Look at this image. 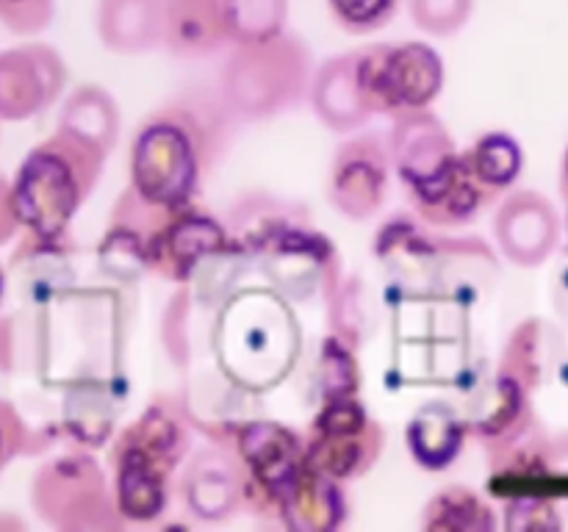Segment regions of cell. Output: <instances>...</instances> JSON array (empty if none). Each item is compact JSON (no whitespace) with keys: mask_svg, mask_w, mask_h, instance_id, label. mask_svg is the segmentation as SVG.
<instances>
[{"mask_svg":"<svg viewBox=\"0 0 568 532\" xmlns=\"http://www.w3.org/2000/svg\"><path fill=\"white\" fill-rule=\"evenodd\" d=\"M566 177H568V158H566Z\"/></svg>","mask_w":568,"mask_h":532,"instance_id":"obj_23","label":"cell"},{"mask_svg":"<svg viewBox=\"0 0 568 532\" xmlns=\"http://www.w3.org/2000/svg\"><path fill=\"white\" fill-rule=\"evenodd\" d=\"M53 0H0V22L14 33H37L48 28Z\"/></svg>","mask_w":568,"mask_h":532,"instance_id":"obj_21","label":"cell"},{"mask_svg":"<svg viewBox=\"0 0 568 532\" xmlns=\"http://www.w3.org/2000/svg\"><path fill=\"white\" fill-rule=\"evenodd\" d=\"M64 64L42 44L0 55V116L22 120L42 111L59 94Z\"/></svg>","mask_w":568,"mask_h":532,"instance_id":"obj_9","label":"cell"},{"mask_svg":"<svg viewBox=\"0 0 568 532\" xmlns=\"http://www.w3.org/2000/svg\"><path fill=\"white\" fill-rule=\"evenodd\" d=\"M381 144L358 139L338 153L333 166V200L338 208L355 219H366L386 192V158Z\"/></svg>","mask_w":568,"mask_h":532,"instance_id":"obj_10","label":"cell"},{"mask_svg":"<svg viewBox=\"0 0 568 532\" xmlns=\"http://www.w3.org/2000/svg\"><path fill=\"white\" fill-rule=\"evenodd\" d=\"M408 438L419 463H425L427 469H444L458 454L460 441H464V427L449 408L427 405L425 410L416 413Z\"/></svg>","mask_w":568,"mask_h":532,"instance_id":"obj_15","label":"cell"},{"mask_svg":"<svg viewBox=\"0 0 568 532\" xmlns=\"http://www.w3.org/2000/svg\"><path fill=\"white\" fill-rule=\"evenodd\" d=\"M100 164L103 147L98 142L61 127L22 161L9 194L14 219L44 242L55 238L98 183Z\"/></svg>","mask_w":568,"mask_h":532,"instance_id":"obj_1","label":"cell"},{"mask_svg":"<svg viewBox=\"0 0 568 532\" xmlns=\"http://www.w3.org/2000/svg\"><path fill=\"white\" fill-rule=\"evenodd\" d=\"M305 50L294 39H266V42L239 44V53L227 64V89L250 114H270L288 103L292 89L303 83Z\"/></svg>","mask_w":568,"mask_h":532,"instance_id":"obj_6","label":"cell"},{"mask_svg":"<svg viewBox=\"0 0 568 532\" xmlns=\"http://www.w3.org/2000/svg\"><path fill=\"white\" fill-rule=\"evenodd\" d=\"M355 83L369 114L405 116L442 92L444 61L430 44H377L355 53Z\"/></svg>","mask_w":568,"mask_h":532,"instance_id":"obj_2","label":"cell"},{"mask_svg":"<svg viewBox=\"0 0 568 532\" xmlns=\"http://www.w3.org/2000/svg\"><path fill=\"white\" fill-rule=\"evenodd\" d=\"M239 452H242V463L250 471L247 491L258 488L266 497V508L277 504L283 510V502L308 466L305 447H300L297 436L283 430L281 424L261 421V424L247 427L242 432Z\"/></svg>","mask_w":568,"mask_h":532,"instance_id":"obj_8","label":"cell"},{"mask_svg":"<svg viewBox=\"0 0 568 532\" xmlns=\"http://www.w3.org/2000/svg\"><path fill=\"white\" fill-rule=\"evenodd\" d=\"M181 427L161 410H148L116 449L120 510L131 519H155L164 510L166 471L181 458Z\"/></svg>","mask_w":568,"mask_h":532,"instance_id":"obj_3","label":"cell"},{"mask_svg":"<svg viewBox=\"0 0 568 532\" xmlns=\"http://www.w3.org/2000/svg\"><path fill=\"white\" fill-rule=\"evenodd\" d=\"M342 510L344 504L336 482L305 466L297 485L283 502V521H288L294 530H333L342 519Z\"/></svg>","mask_w":568,"mask_h":532,"instance_id":"obj_14","label":"cell"},{"mask_svg":"<svg viewBox=\"0 0 568 532\" xmlns=\"http://www.w3.org/2000/svg\"><path fill=\"white\" fill-rule=\"evenodd\" d=\"M222 247V231L203 216H186L161 225L144 244V255L170 277L192 275L200 258Z\"/></svg>","mask_w":568,"mask_h":532,"instance_id":"obj_12","label":"cell"},{"mask_svg":"<svg viewBox=\"0 0 568 532\" xmlns=\"http://www.w3.org/2000/svg\"><path fill=\"white\" fill-rule=\"evenodd\" d=\"M233 42L253 44L281 37L286 22V0H227Z\"/></svg>","mask_w":568,"mask_h":532,"instance_id":"obj_17","label":"cell"},{"mask_svg":"<svg viewBox=\"0 0 568 532\" xmlns=\"http://www.w3.org/2000/svg\"><path fill=\"white\" fill-rule=\"evenodd\" d=\"M227 460L222 463V469H214L205 474L203 469H200V477L197 471H192L186 480V497H189V504L194 508V513H203V515H220L225 513L227 508H231L233 497L236 493H242L244 488V480L242 477H233L227 474Z\"/></svg>","mask_w":568,"mask_h":532,"instance_id":"obj_18","label":"cell"},{"mask_svg":"<svg viewBox=\"0 0 568 532\" xmlns=\"http://www.w3.org/2000/svg\"><path fill=\"white\" fill-rule=\"evenodd\" d=\"M164 42L181 55L214 53L233 42L227 0H166Z\"/></svg>","mask_w":568,"mask_h":532,"instance_id":"obj_11","label":"cell"},{"mask_svg":"<svg viewBox=\"0 0 568 532\" xmlns=\"http://www.w3.org/2000/svg\"><path fill=\"white\" fill-rule=\"evenodd\" d=\"M383 449V430L366 416L358 399L333 397L316 419L305 460L331 480H347L369 469Z\"/></svg>","mask_w":568,"mask_h":532,"instance_id":"obj_5","label":"cell"},{"mask_svg":"<svg viewBox=\"0 0 568 532\" xmlns=\"http://www.w3.org/2000/svg\"><path fill=\"white\" fill-rule=\"evenodd\" d=\"M410 192V203L433 225H460L471 219L483 208L488 197H494L471 170L466 155H447L442 164L422 175L405 177Z\"/></svg>","mask_w":568,"mask_h":532,"instance_id":"obj_7","label":"cell"},{"mask_svg":"<svg viewBox=\"0 0 568 532\" xmlns=\"http://www.w3.org/2000/svg\"><path fill=\"white\" fill-rule=\"evenodd\" d=\"M166 0H100V37L122 53L153 48L164 39Z\"/></svg>","mask_w":568,"mask_h":532,"instance_id":"obj_13","label":"cell"},{"mask_svg":"<svg viewBox=\"0 0 568 532\" xmlns=\"http://www.w3.org/2000/svg\"><path fill=\"white\" fill-rule=\"evenodd\" d=\"M338 25L349 33H372L388 25L399 9V0H327Z\"/></svg>","mask_w":568,"mask_h":532,"instance_id":"obj_19","label":"cell"},{"mask_svg":"<svg viewBox=\"0 0 568 532\" xmlns=\"http://www.w3.org/2000/svg\"><path fill=\"white\" fill-rule=\"evenodd\" d=\"M471 0H410V14L416 25L430 33H455L466 25Z\"/></svg>","mask_w":568,"mask_h":532,"instance_id":"obj_20","label":"cell"},{"mask_svg":"<svg viewBox=\"0 0 568 532\" xmlns=\"http://www.w3.org/2000/svg\"><path fill=\"white\" fill-rule=\"evenodd\" d=\"M466 158H469L477 181H480L491 194H497L499 188L514 183L521 170L519 144L510 136H505V133H488V136H483L480 142L466 153Z\"/></svg>","mask_w":568,"mask_h":532,"instance_id":"obj_16","label":"cell"},{"mask_svg":"<svg viewBox=\"0 0 568 532\" xmlns=\"http://www.w3.org/2000/svg\"><path fill=\"white\" fill-rule=\"evenodd\" d=\"M131 175V192L142 203L161 211L183 208L200 177V155L192 127L170 116L150 120L133 144Z\"/></svg>","mask_w":568,"mask_h":532,"instance_id":"obj_4","label":"cell"},{"mask_svg":"<svg viewBox=\"0 0 568 532\" xmlns=\"http://www.w3.org/2000/svg\"><path fill=\"white\" fill-rule=\"evenodd\" d=\"M22 441V427L14 410L0 402V469L17 454Z\"/></svg>","mask_w":568,"mask_h":532,"instance_id":"obj_22","label":"cell"}]
</instances>
